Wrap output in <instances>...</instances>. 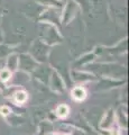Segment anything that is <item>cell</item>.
<instances>
[{"instance_id":"obj_1","label":"cell","mask_w":129,"mask_h":135,"mask_svg":"<svg viewBox=\"0 0 129 135\" xmlns=\"http://www.w3.org/2000/svg\"><path fill=\"white\" fill-rule=\"evenodd\" d=\"M85 96H86V92H85V90L83 89V88H81V87H76V88H74L73 89V91H72V97L75 100H78V101H81V100H83L85 98Z\"/></svg>"},{"instance_id":"obj_2","label":"cell","mask_w":129,"mask_h":135,"mask_svg":"<svg viewBox=\"0 0 129 135\" xmlns=\"http://www.w3.org/2000/svg\"><path fill=\"white\" fill-rule=\"evenodd\" d=\"M15 99H16V101H17V103H19V104L25 103V101L27 100V95H26V92H25V91H18V92H16Z\"/></svg>"},{"instance_id":"obj_3","label":"cell","mask_w":129,"mask_h":135,"mask_svg":"<svg viewBox=\"0 0 129 135\" xmlns=\"http://www.w3.org/2000/svg\"><path fill=\"white\" fill-rule=\"evenodd\" d=\"M57 116H60V117H65L66 115L69 114V107L66 106V105H61V106L57 108Z\"/></svg>"},{"instance_id":"obj_4","label":"cell","mask_w":129,"mask_h":135,"mask_svg":"<svg viewBox=\"0 0 129 135\" xmlns=\"http://www.w3.org/2000/svg\"><path fill=\"white\" fill-rule=\"evenodd\" d=\"M42 3H46L47 6H52V7H61V2L59 0H37Z\"/></svg>"},{"instance_id":"obj_5","label":"cell","mask_w":129,"mask_h":135,"mask_svg":"<svg viewBox=\"0 0 129 135\" xmlns=\"http://www.w3.org/2000/svg\"><path fill=\"white\" fill-rule=\"evenodd\" d=\"M10 75H11L10 71L7 69H3L0 71V79H1V81H7V80L10 78Z\"/></svg>"},{"instance_id":"obj_6","label":"cell","mask_w":129,"mask_h":135,"mask_svg":"<svg viewBox=\"0 0 129 135\" xmlns=\"http://www.w3.org/2000/svg\"><path fill=\"white\" fill-rule=\"evenodd\" d=\"M0 112L2 113V115H8V114L10 113V109L8 108V107H1V109H0Z\"/></svg>"}]
</instances>
